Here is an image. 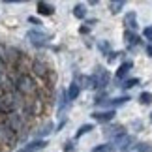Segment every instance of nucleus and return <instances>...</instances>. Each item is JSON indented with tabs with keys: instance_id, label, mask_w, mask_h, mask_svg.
I'll use <instances>...</instances> for the list:
<instances>
[{
	"instance_id": "412c9836",
	"label": "nucleus",
	"mask_w": 152,
	"mask_h": 152,
	"mask_svg": "<svg viewBox=\"0 0 152 152\" xmlns=\"http://www.w3.org/2000/svg\"><path fill=\"white\" fill-rule=\"evenodd\" d=\"M53 132V124L49 122V124H45L42 130H38V137H43V135H47V133H51Z\"/></svg>"
},
{
	"instance_id": "9d476101",
	"label": "nucleus",
	"mask_w": 152,
	"mask_h": 152,
	"mask_svg": "<svg viewBox=\"0 0 152 152\" xmlns=\"http://www.w3.org/2000/svg\"><path fill=\"white\" fill-rule=\"evenodd\" d=\"M36 8H38V13L39 15H53V13H55V6L47 4V2H38Z\"/></svg>"
},
{
	"instance_id": "393cba45",
	"label": "nucleus",
	"mask_w": 152,
	"mask_h": 152,
	"mask_svg": "<svg viewBox=\"0 0 152 152\" xmlns=\"http://www.w3.org/2000/svg\"><path fill=\"white\" fill-rule=\"evenodd\" d=\"M143 38L148 39V42H152V26H147V28L143 30Z\"/></svg>"
},
{
	"instance_id": "c756f323",
	"label": "nucleus",
	"mask_w": 152,
	"mask_h": 152,
	"mask_svg": "<svg viewBox=\"0 0 152 152\" xmlns=\"http://www.w3.org/2000/svg\"><path fill=\"white\" fill-rule=\"evenodd\" d=\"M6 116H8V115L0 113V126H2V124H6Z\"/></svg>"
},
{
	"instance_id": "2eb2a0df",
	"label": "nucleus",
	"mask_w": 152,
	"mask_h": 152,
	"mask_svg": "<svg viewBox=\"0 0 152 152\" xmlns=\"http://www.w3.org/2000/svg\"><path fill=\"white\" fill-rule=\"evenodd\" d=\"M73 15L77 17V19H85V17H86V8H85L83 4H77L73 8Z\"/></svg>"
},
{
	"instance_id": "f3484780",
	"label": "nucleus",
	"mask_w": 152,
	"mask_h": 152,
	"mask_svg": "<svg viewBox=\"0 0 152 152\" xmlns=\"http://www.w3.org/2000/svg\"><path fill=\"white\" fill-rule=\"evenodd\" d=\"M128 100H130L128 96H120V98H115V100H111L109 105H111V107H118V105H124Z\"/></svg>"
},
{
	"instance_id": "bb28decb",
	"label": "nucleus",
	"mask_w": 152,
	"mask_h": 152,
	"mask_svg": "<svg viewBox=\"0 0 152 152\" xmlns=\"http://www.w3.org/2000/svg\"><path fill=\"white\" fill-rule=\"evenodd\" d=\"M118 56H120V53H109V55H107V60L109 62H115Z\"/></svg>"
},
{
	"instance_id": "2f4dec72",
	"label": "nucleus",
	"mask_w": 152,
	"mask_h": 152,
	"mask_svg": "<svg viewBox=\"0 0 152 152\" xmlns=\"http://www.w3.org/2000/svg\"><path fill=\"white\" fill-rule=\"evenodd\" d=\"M147 53H148V56H152V45H148V47H147Z\"/></svg>"
},
{
	"instance_id": "9b49d317",
	"label": "nucleus",
	"mask_w": 152,
	"mask_h": 152,
	"mask_svg": "<svg viewBox=\"0 0 152 152\" xmlns=\"http://www.w3.org/2000/svg\"><path fill=\"white\" fill-rule=\"evenodd\" d=\"M79 92H81V86H79L77 83H72V85H69V88L66 90V100H68V102H73V100H77Z\"/></svg>"
},
{
	"instance_id": "a211bd4d",
	"label": "nucleus",
	"mask_w": 152,
	"mask_h": 152,
	"mask_svg": "<svg viewBox=\"0 0 152 152\" xmlns=\"http://www.w3.org/2000/svg\"><path fill=\"white\" fill-rule=\"evenodd\" d=\"M139 102H141L143 105H150V103H152V94H150V92H141Z\"/></svg>"
},
{
	"instance_id": "4be33fe9",
	"label": "nucleus",
	"mask_w": 152,
	"mask_h": 152,
	"mask_svg": "<svg viewBox=\"0 0 152 152\" xmlns=\"http://www.w3.org/2000/svg\"><path fill=\"white\" fill-rule=\"evenodd\" d=\"M137 85H139V79H135V77H133V79H128V81H124V85H122V86H124L126 90H130V88H133V86H137Z\"/></svg>"
},
{
	"instance_id": "7ed1b4c3",
	"label": "nucleus",
	"mask_w": 152,
	"mask_h": 152,
	"mask_svg": "<svg viewBox=\"0 0 152 152\" xmlns=\"http://www.w3.org/2000/svg\"><path fill=\"white\" fill-rule=\"evenodd\" d=\"M49 72H51V66L43 60V58H39V56L32 58V68H30V75H32V77H39L43 81L49 75Z\"/></svg>"
},
{
	"instance_id": "dca6fc26",
	"label": "nucleus",
	"mask_w": 152,
	"mask_h": 152,
	"mask_svg": "<svg viewBox=\"0 0 152 152\" xmlns=\"http://www.w3.org/2000/svg\"><path fill=\"white\" fill-rule=\"evenodd\" d=\"M113 150H115V147L111 143H107V145H98V147L92 148V152H113Z\"/></svg>"
},
{
	"instance_id": "aec40b11",
	"label": "nucleus",
	"mask_w": 152,
	"mask_h": 152,
	"mask_svg": "<svg viewBox=\"0 0 152 152\" xmlns=\"http://www.w3.org/2000/svg\"><path fill=\"white\" fill-rule=\"evenodd\" d=\"M111 13H118V11L124 8V2H122V0H118V2H111Z\"/></svg>"
},
{
	"instance_id": "f03ea898",
	"label": "nucleus",
	"mask_w": 152,
	"mask_h": 152,
	"mask_svg": "<svg viewBox=\"0 0 152 152\" xmlns=\"http://www.w3.org/2000/svg\"><path fill=\"white\" fill-rule=\"evenodd\" d=\"M6 124L17 133V137H19V132H23L26 135V118L21 113H17V111L15 113H10L8 116H6Z\"/></svg>"
},
{
	"instance_id": "6ab92c4d",
	"label": "nucleus",
	"mask_w": 152,
	"mask_h": 152,
	"mask_svg": "<svg viewBox=\"0 0 152 152\" xmlns=\"http://www.w3.org/2000/svg\"><path fill=\"white\" fill-rule=\"evenodd\" d=\"M90 130H92V124H83V126H81L79 130H77V133H75V137H77V139H79V137H83L85 133H88Z\"/></svg>"
},
{
	"instance_id": "20e7f679",
	"label": "nucleus",
	"mask_w": 152,
	"mask_h": 152,
	"mask_svg": "<svg viewBox=\"0 0 152 152\" xmlns=\"http://www.w3.org/2000/svg\"><path fill=\"white\" fill-rule=\"evenodd\" d=\"M17 139H19V137H17V133L11 130L8 124H2V126H0V147L11 148L17 143Z\"/></svg>"
},
{
	"instance_id": "c85d7f7f",
	"label": "nucleus",
	"mask_w": 152,
	"mask_h": 152,
	"mask_svg": "<svg viewBox=\"0 0 152 152\" xmlns=\"http://www.w3.org/2000/svg\"><path fill=\"white\" fill-rule=\"evenodd\" d=\"M64 150H66V152H72V150H73V143H72V141H68L66 145H64Z\"/></svg>"
},
{
	"instance_id": "f8f14e48",
	"label": "nucleus",
	"mask_w": 152,
	"mask_h": 152,
	"mask_svg": "<svg viewBox=\"0 0 152 152\" xmlns=\"http://www.w3.org/2000/svg\"><path fill=\"white\" fill-rule=\"evenodd\" d=\"M103 133H105L107 137H113V139H115V137H118V135H124L126 132H124V126H118V124H116V126H109Z\"/></svg>"
},
{
	"instance_id": "1a4fd4ad",
	"label": "nucleus",
	"mask_w": 152,
	"mask_h": 152,
	"mask_svg": "<svg viewBox=\"0 0 152 152\" xmlns=\"http://www.w3.org/2000/svg\"><path fill=\"white\" fill-rule=\"evenodd\" d=\"M92 118L102 122V124H105V122L115 118V111H98V113H92Z\"/></svg>"
},
{
	"instance_id": "ddd939ff",
	"label": "nucleus",
	"mask_w": 152,
	"mask_h": 152,
	"mask_svg": "<svg viewBox=\"0 0 152 152\" xmlns=\"http://www.w3.org/2000/svg\"><path fill=\"white\" fill-rule=\"evenodd\" d=\"M132 60L130 62H124V64H120V68L116 69V79H124L128 73H130V69H132Z\"/></svg>"
},
{
	"instance_id": "4468645a",
	"label": "nucleus",
	"mask_w": 152,
	"mask_h": 152,
	"mask_svg": "<svg viewBox=\"0 0 152 152\" xmlns=\"http://www.w3.org/2000/svg\"><path fill=\"white\" fill-rule=\"evenodd\" d=\"M124 39H126L128 47H135V45L139 43V38H137L133 32H126V34H124Z\"/></svg>"
},
{
	"instance_id": "6e6552de",
	"label": "nucleus",
	"mask_w": 152,
	"mask_h": 152,
	"mask_svg": "<svg viewBox=\"0 0 152 152\" xmlns=\"http://www.w3.org/2000/svg\"><path fill=\"white\" fill-rule=\"evenodd\" d=\"M133 141V137L132 135H128V133H124V135H118V137H115L113 141H111V145H113L115 148H126L128 145H130Z\"/></svg>"
},
{
	"instance_id": "a878e982",
	"label": "nucleus",
	"mask_w": 152,
	"mask_h": 152,
	"mask_svg": "<svg viewBox=\"0 0 152 152\" xmlns=\"http://www.w3.org/2000/svg\"><path fill=\"white\" fill-rule=\"evenodd\" d=\"M100 51L103 55H109V43L107 42H100Z\"/></svg>"
},
{
	"instance_id": "423d86ee",
	"label": "nucleus",
	"mask_w": 152,
	"mask_h": 152,
	"mask_svg": "<svg viewBox=\"0 0 152 152\" xmlns=\"http://www.w3.org/2000/svg\"><path fill=\"white\" fill-rule=\"evenodd\" d=\"M26 38L30 39V43L36 45V47H45V45H47V39H49L47 34H43L39 30H30L26 34Z\"/></svg>"
},
{
	"instance_id": "cd10ccee",
	"label": "nucleus",
	"mask_w": 152,
	"mask_h": 152,
	"mask_svg": "<svg viewBox=\"0 0 152 152\" xmlns=\"http://www.w3.org/2000/svg\"><path fill=\"white\" fill-rule=\"evenodd\" d=\"M28 23H30V25H36V26L42 25V21H39L38 17H28Z\"/></svg>"
},
{
	"instance_id": "b1692460",
	"label": "nucleus",
	"mask_w": 152,
	"mask_h": 152,
	"mask_svg": "<svg viewBox=\"0 0 152 152\" xmlns=\"http://www.w3.org/2000/svg\"><path fill=\"white\" fill-rule=\"evenodd\" d=\"M137 152H152V145H147V143L137 145Z\"/></svg>"
},
{
	"instance_id": "f257e3e1",
	"label": "nucleus",
	"mask_w": 152,
	"mask_h": 152,
	"mask_svg": "<svg viewBox=\"0 0 152 152\" xmlns=\"http://www.w3.org/2000/svg\"><path fill=\"white\" fill-rule=\"evenodd\" d=\"M15 90L23 98H34L39 92V85L30 73H23V75H17L15 79Z\"/></svg>"
},
{
	"instance_id": "5701e85b",
	"label": "nucleus",
	"mask_w": 152,
	"mask_h": 152,
	"mask_svg": "<svg viewBox=\"0 0 152 152\" xmlns=\"http://www.w3.org/2000/svg\"><path fill=\"white\" fill-rule=\"evenodd\" d=\"M126 25H128V26H132V28H135V26H137V25H135V13H133V11L126 15Z\"/></svg>"
},
{
	"instance_id": "7c9ffc66",
	"label": "nucleus",
	"mask_w": 152,
	"mask_h": 152,
	"mask_svg": "<svg viewBox=\"0 0 152 152\" xmlns=\"http://www.w3.org/2000/svg\"><path fill=\"white\" fill-rule=\"evenodd\" d=\"M79 32H81V34H86V32H88V26H81Z\"/></svg>"
},
{
	"instance_id": "473e14b6",
	"label": "nucleus",
	"mask_w": 152,
	"mask_h": 152,
	"mask_svg": "<svg viewBox=\"0 0 152 152\" xmlns=\"http://www.w3.org/2000/svg\"><path fill=\"white\" fill-rule=\"evenodd\" d=\"M150 120H152V113H150Z\"/></svg>"
},
{
	"instance_id": "0eeeda50",
	"label": "nucleus",
	"mask_w": 152,
	"mask_h": 152,
	"mask_svg": "<svg viewBox=\"0 0 152 152\" xmlns=\"http://www.w3.org/2000/svg\"><path fill=\"white\" fill-rule=\"evenodd\" d=\"M47 147V141H43V139H34V141H30L28 145H25L19 152H38Z\"/></svg>"
},
{
	"instance_id": "39448f33",
	"label": "nucleus",
	"mask_w": 152,
	"mask_h": 152,
	"mask_svg": "<svg viewBox=\"0 0 152 152\" xmlns=\"http://www.w3.org/2000/svg\"><path fill=\"white\" fill-rule=\"evenodd\" d=\"M90 81H92V88H105L109 85V72L105 68H96Z\"/></svg>"
}]
</instances>
